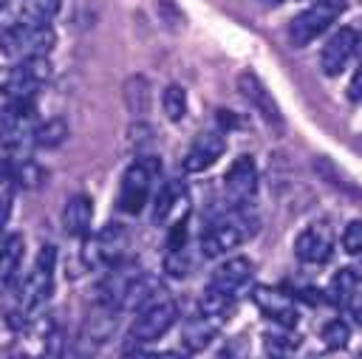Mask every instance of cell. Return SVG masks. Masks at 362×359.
Returning a JSON list of instances; mask_svg holds the SVG:
<instances>
[{"label":"cell","instance_id":"cell-9","mask_svg":"<svg viewBox=\"0 0 362 359\" xmlns=\"http://www.w3.org/2000/svg\"><path fill=\"white\" fill-rule=\"evenodd\" d=\"M252 271H255V266H252L249 257H240V254H238V257H226V260H221V263L209 271L204 291L221 294V297H229V300H238L240 291L249 286Z\"/></svg>","mask_w":362,"mask_h":359},{"label":"cell","instance_id":"cell-11","mask_svg":"<svg viewBox=\"0 0 362 359\" xmlns=\"http://www.w3.org/2000/svg\"><path fill=\"white\" fill-rule=\"evenodd\" d=\"M356 48H359V34H356L351 25H342L339 31H334V34L325 40V45H322V51H320V71H322L325 76L342 73L345 65L354 59Z\"/></svg>","mask_w":362,"mask_h":359},{"label":"cell","instance_id":"cell-15","mask_svg":"<svg viewBox=\"0 0 362 359\" xmlns=\"http://www.w3.org/2000/svg\"><path fill=\"white\" fill-rule=\"evenodd\" d=\"M124 249H127V229L122 223H107V226H102V232H96L90 257H93V263H102L107 269V266H116L124 260Z\"/></svg>","mask_w":362,"mask_h":359},{"label":"cell","instance_id":"cell-26","mask_svg":"<svg viewBox=\"0 0 362 359\" xmlns=\"http://www.w3.org/2000/svg\"><path fill=\"white\" fill-rule=\"evenodd\" d=\"M339 243H342V252L348 254H362V220L354 218L345 223L342 235H339Z\"/></svg>","mask_w":362,"mask_h":359},{"label":"cell","instance_id":"cell-33","mask_svg":"<svg viewBox=\"0 0 362 359\" xmlns=\"http://www.w3.org/2000/svg\"><path fill=\"white\" fill-rule=\"evenodd\" d=\"M6 3H8V0H0V8H3V6H6Z\"/></svg>","mask_w":362,"mask_h":359},{"label":"cell","instance_id":"cell-3","mask_svg":"<svg viewBox=\"0 0 362 359\" xmlns=\"http://www.w3.org/2000/svg\"><path fill=\"white\" fill-rule=\"evenodd\" d=\"M57 45V34L51 25H28L14 23L0 31V51L11 59H31V57H48V51Z\"/></svg>","mask_w":362,"mask_h":359},{"label":"cell","instance_id":"cell-13","mask_svg":"<svg viewBox=\"0 0 362 359\" xmlns=\"http://www.w3.org/2000/svg\"><path fill=\"white\" fill-rule=\"evenodd\" d=\"M226 153V133L221 127L215 130H204L192 139L187 155H184V170L187 172H204L209 170L221 155Z\"/></svg>","mask_w":362,"mask_h":359},{"label":"cell","instance_id":"cell-30","mask_svg":"<svg viewBox=\"0 0 362 359\" xmlns=\"http://www.w3.org/2000/svg\"><path fill=\"white\" fill-rule=\"evenodd\" d=\"M348 308H351V314L356 317V322L362 325V288L354 294V300H351V305H348Z\"/></svg>","mask_w":362,"mask_h":359},{"label":"cell","instance_id":"cell-24","mask_svg":"<svg viewBox=\"0 0 362 359\" xmlns=\"http://www.w3.org/2000/svg\"><path fill=\"white\" fill-rule=\"evenodd\" d=\"M322 345L328 348V351H339V348H345L348 345V339H351V328H348V322L345 319H331V322H325L322 325Z\"/></svg>","mask_w":362,"mask_h":359},{"label":"cell","instance_id":"cell-16","mask_svg":"<svg viewBox=\"0 0 362 359\" xmlns=\"http://www.w3.org/2000/svg\"><path fill=\"white\" fill-rule=\"evenodd\" d=\"M164 297H170L167 294V288H164V283L158 280V277H153V274H139L133 283H130V288H127V294H124V300H122V311H141V308H147V305H153V302H158V300H164Z\"/></svg>","mask_w":362,"mask_h":359},{"label":"cell","instance_id":"cell-21","mask_svg":"<svg viewBox=\"0 0 362 359\" xmlns=\"http://www.w3.org/2000/svg\"><path fill=\"white\" fill-rule=\"evenodd\" d=\"M124 105L133 116H144L150 110V82L144 76H130L124 82Z\"/></svg>","mask_w":362,"mask_h":359},{"label":"cell","instance_id":"cell-29","mask_svg":"<svg viewBox=\"0 0 362 359\" xmlns=\"http://www.w3.org/2000/svg\"><path fill=\"white\" fill-rule=\"evenodd\" d=\"M348 99L351 102H362V62L356 65V71H354V76L348 82Z\"/></svg>","mask_w":362,"mask_h":359},{"label":"cell","instance_id":"cell-10","mask_svg":"<svg viewBox=\"0 0 362 359\" xmlns=\"http://www.w3.org/2000/svg\"><path fill=\"white\" fill-rule=\"evenodd\" d=\"M238 90H240V96L249 102V107L266 122V124H272V127H283V113H280V107H277V102L272 99V90L260 82V76L255 73V71H240L238 73Z\"/></svg>","mask_w":362,"mask_h":359},{"label":"cell","instance_id":"cell-17","mask_svg":"<svg viewBox=\"0 0 362 359\" xmlns=\"http://www.w3.org/2000/svg\"><path fill=\"white\" fill-rule=\"evenodd\" d=\"M93 223V201L88 195H71L62 209V226L71 237H88Z\"/></svg>","mask_w":362,"mask_h":359},{"label":"cell","instance_id":"cell-4","mask_svg":"<svg viewBox=\"0 0 362 359\" xmlns=\"http://www.w3.org/2000/svg\"><path fill=\"white\" fill-rule=\"evenodd\" d=\"M178 319V305L173 297H164L141 311H136L133 322H130V331H127V345H147L158 336H164Z\"/></svg>","mask_w":362,"mask_h":359},{"label":"cell","instance_id":"cell-32","mask_svg":"<svg viewBox=\"0 0 362 359\" xmlns=\"http://www.w3.org/2000/svg\"><path fill=\"white\" fill-rule=\"evenodd\" d=\"M266 6H280V3H286V0H263Z\"/></svg>","mask_w":362,"mask_h":359},{"label":"cell","instance_id":"cell-18","mask_svg":"<svg viewBox=\"0 0 362 359\" xmlns=\"http://www.w3.org/2000/svg\"><path fill=\"white\" fill-rule=\"evenodd\" d=\"M359 283H362V277H359V271L356 269H351V266H345V269H339L334 277H331V283H328V300L334 302V305H339V308H348L351 305V300H354V294L359 291Z\"/></svg>","mask_w":362,"mask_h":359},{"label":"cell","instance_id":"cell-2","mask_svg":"<svg viewBox=\"0 0 362 359\" xmlns=\"http://www.w3.org/2000/svg\"><path fill=\"white\" fill-rule=\"evenodd\" d=\"M161 172V164L156 155H139L122 175L119 184V195H116V206L124 215H139L153 192V184Z\"/></svg>","mask_w":362,"mask_h":359},{"label":"cell","instance_id":"cell-14","mask_svg":"<svg viewBox=\"0 0 362 359\" xmlns=\"http://www.w3.org/2000/svg\"><path fill=\"white\" fill-rule=\"evenodd\" d=\"M252 300L255 305L263 311V317H269L272 322H277L280 328H294L297 325V305H294V297L277 291V288H269V286H255L252 288Z\"/></svg>","mask_w":362,"mask_h":359},{"label":"cell","instance_id":"cell-12","mask_svg":"<svg viewBox=\"0 0 362 359\" xmlns=\"http://www.w3.org/2000/svg\"><path fill=\"white\" fill-rule=\"evenodd\" d=\"M294 254L300 263L308 266H322L334 254V232L328 223H311L294 237Z\"/></svg>","mask_w":362,"mask_h":359},{"label":"cell","instance_id":"cell-27","mask_svg":"<svg viewBox=\"0 0 362 359\" xmlns=\"http://www.w3.org/2000/svg\"><path fill=\"white\" fill-rule=\"evenodd\" d=\"M297 342L286 334H274V336H266V353L269 359H291Z\"/></svg>","mask_w":362,"mask_h":359},{"label":"cell","instance_id":"cell-20","mask_svg":"<svg viewBox=\"0 0 362 359\" xmlns=\"http://www.w3.org/2000/svg\"><path fill=\"white\" fill-rule=\"evenodd\" d=\"M62 0H23L20 6V23L28 25H51V20L57 17Z\"/></svg>","mask_w":362,"mask_h":359},{"label":"cell","instance_id":"cell-1","mask_svg":"<svg viewBox=\"0 0 362 359\" xmlns=\"http://www.w3.org/2000/svg\"><path fill=\"white\" fill-rule=\"evenodd\" d=\"M252 235H255V218H249L246 209H232L229 206V212H223L221 218L206 223V229L201 232L198 246H201L204 257H221V254L238 249Z\"/></svg>","mask_w":362,"mask_h":359},{"label":"cell","instance_id":"cell-25","mask_svg":"<svg viewBox=\"0 0 362 359\" xmlns=\"http://www.w3.org/2000/svg\"><path fill=\"white\" fill-rule=\"evenodd\" d=\"M192 269V257H189V246L181 249H167L164 252V271L170 277H187Z\"/></svg>","mask_w":362,"mask_h":359},{"label":"cell","instance_id":"cell-7","mask_svg":"<svg viewBox=\"0 0 362 359\" xmlns=\"http://www.w3.org/2000/svg\"><path fill=\"white\" fill-rule=\"evenodd\" d=\"M189 212H192V198H189V189L184 181L178 178H170L158 187L156 192V204H153V220L164 229L181 223V220H189Z\"/></svg>","mask_w":362,"mask_h":359},{"label":"cell","instance_id":"cell-8","mask_svg":"<svg viewBox=\"0 0 362 359\" xmlns=\"http://www.w3.org/2000/svg\"><path fill=\"white\" fill-rule=\"evenodd\" d=\"M339 6H331V3H311L308 8H303L294 20H291V25H288V40H291V45L294 48H305V45H311L320 34H325L328 31V25L339 17Z\"/></svg>","mask_w":362,"mask_h":359},{"label":"cell","instance_id":"cell-31","mask_svg":"<svg viewBox=\"0 0 362 359\" xmlns=\"http://www.w3.org/2000/svg\"><path fill=\"white\" fill-rule=\"evenodd\" d=\"M314 3H331V6H339V8L345 6V0H314Z\"/></svg>","mask_w":362,"mask_h":359},{"label":"cell","instance_id":"cell-19","mask_svg":"<svg viewBox=\"0 0 362 359\" xmlns=\"http://www.w3.org/2000/svg\"><path fill=\"white\" fill-rule=\"evenodd\" d=\"M23 254H25V240L23 235H6L3 243H0V283H14L17 271H20V263H23Z\"/></svg>","mask_w":362,"mask_h":359},{"label":"cell","instance_id":"cell-28","mask_svg":"<svg viewBox=\"0 0 362 359\" xmlns=\"http://www.w3.org/2000/svg\"><path fill=\"white\" fill-rule=\"evenodd\" d=\"M124 359H187V351H147L144 345H133L124 351Z\"/></svg>","mask_w":362,"mask_h":359},{"label":"cell","instance_id":"cell-22","mask_svg":"<svg viewBox=\"0 0 362 359\" xmlns=\"http://www.w3.org/2000/svg\"><path fill=\"white\" fill-rule=\"evenodd\" d=\"M65 136H68V124H65V119H48V122H40L37 124V130H34V147H57V144H62L65 141Z\"/></svg>","mask_w":362,"mask_h":359},{"label":"cell","instance_id":"cell-6","mask_svg":"<svg viewBox=\"0 0 362 359\" xmlns=\"http://www.w3.org/2000/svg\"><path fill=\"white\" fill-rule=\"evenodd\" d=\"M257 164L252 155H238L223 172V195L232 209H246L257 195Z\"/></svg>","mask_w":362,"mask_h":359},{"label":"cell","instance_id":"cell-5","mask_svg":"<svg viewBox=\"0 0 362 359\" xmlns=\"http://www.w3.org/2000/svg\"><path fill=\"white\" fill-rule=\"evenodd\" d=\"M48 76H51L48 57L20 59L3 79V96L8 102H34V93L48 82Z\"/></svg>","mask_w":362,"mask_h":359},{"label":"cell","instance_id":"cell-23","mask_svg":"<svg viewBox=\"0 0 362 359\" xmlns=\"http://www.w3.org/2000/svg\"><path fill=\"white\" fill-rule=\"evenodd\" d=\"M161 107L170 122H181L187 116V90L181 85H167L161 90Z\"/></svg>","mask_w":362,"mask_h":359}]
</instances>
